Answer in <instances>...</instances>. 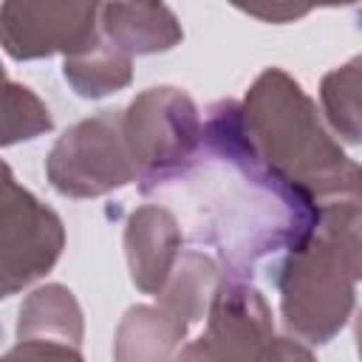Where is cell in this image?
<instances>
[{
	"instance_id": "obj_4",
	"label": "cell",
	"mask_w": 362,
	"mask_h": 362,
	"mask_svg": "<svg viewBox=\"0 0 362 362\" xmlns=\"http://www.w3.org/2000/svg\"><path fill=\"white\" fill-rule=\"evenodd\" d=\"M88 48H90V57L74 54L65 62V76L74 82V88L82 96L110 93L113 88H119V85H124L130 79V62H127V57L119 54L116 42L110 45V51H105L102 42L93 37L88 42Z\"/></svg>"
},
{
	"instance_id": "obj_2",
	"label": "cell",
	"mask_w": 362,
	"mask_h": 362,
	"mask_svg": "<svg viewBox=\"0 0 362 362\" xmlns=\"http://www.w3.org/2000/svg\"><path fill=\"white\" fill-rule=\"evenodd\" d=\"M116 119L110 113L76 124L51 153V181L71 195H96L122 187L136 175L133 158L124 156L116 139Z\"/></svg>"
},
{
	"instance_id": "obj_1",
	"label": "cell",
	"mask_w": 362,
	"mask_h": 362,
	"mask_svg": "<svg viewBox=\"0 0 362 362\" xmlns=\"http://www.w3.org/2000/svg\"><path fill=\"white\" fill-rule=\"evenodd\" d=\"M99 0H6L0 11L3 48L17 57H42L54 51L76 54L96 37Z\"/></svg>"
},
{
	"instance_id": "obj_3",
	"label": "cell",
	"mask_w": 362,
	"mask_h": 362,
	"mask_svg": "<svg viewBox=\"0 0 362 362\" xmlns=\"http://www.w3.org/2000/svg\"><path fill=\"white\" fill-rule=\"evenodd\" d=\"M105 28L110 40L119 42V48H127L136 54L164 51L181 37L175 17L161 3H150V0L107 3Z\"/></svg>"
}]
</instances>
